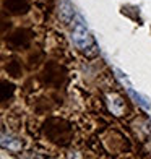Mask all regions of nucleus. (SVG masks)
<instances>
[{"label": "nucleus", "instance_id": "obj_1", "mask_svg": "<svg viewBox=\"0 0 151 159\" xmlns=\"http://www.w3.org/2000/svg\"><path fill=\"white\" fill-rule=\"evenodd\" d=\"M73 42L75 46L80 49V50H89V49H96V44H94V39H93V36L89 34V31L86 30V26L81 23H76L75 25V30H73Z\"/></svg>", "mask_w": 151, "mask_h": 159}, {"label": "nucleus", "instance_id": "obj_2", "mask_svg": "<svg viewBox=\"0 0 151 159\" xmlns=\"http://www.w3.org/2000/svg\"><path fill=\"white\" fill-rule=\"evenodd\" d=\"M127 89H128V93H130V96L136 101V102H138L141 107H145V109H148V107H149V102H148V101H146V98H143L141 94H138V93H135L133 89H132V86L130 84H127Z\"/></svg>", "mask_w": 151, "mask_h": 159}]
</instances>
